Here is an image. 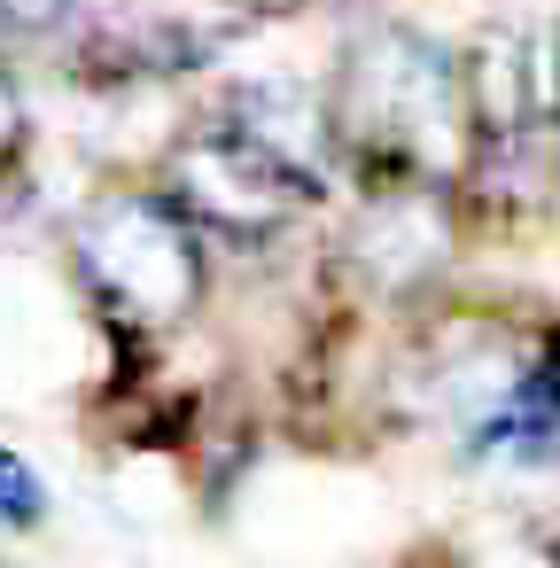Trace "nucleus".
I'll return each mask as SVG.
<instances>
[{"label": "nucleus", "instance_id": "4", "mask_svg": "<svg viewBox=\"0 0 560 568\" xmlns=\"http://www.w3.org/2000/svg\"><path fill=\"white\" fill-rule=\"evenodd\" d=\"M358 250H366V273L389 281V288L428 281V273L444 265V250H451L444 211H436V180H413V187H397V195H374Z\"/></svg>", "mask_w": 560, "mask_h": 568}, {"label": "nucleus", "instance_id": "6", "mask_svg": "<svg viewBox=\"0 0 560 568\" xmlns=\"http://www.w3.org/2000/svg\"><path fill=\"white\" fill-rule=\"evenodd\" d=\"M17 141H24V102H17V87H9V71H0V164L17 156Z\"/></svg>", "mask_w": 560, "mask_h": 568}, {"label": "nucleus", "instance_id": "5", "mask_svg": "<svg viewBox=\"0 0 560 568\" xmlns=\"http://www.w3.org/2000/svg\"><path fill=\"white\" fill-rule=\"evenodd\" d=\"M48 514V490H40V475L9 452V444H0V521H9V529H32Z\"/></svg>", "mask_w": 560, "mask_h": 568}, {"label": "nucleus", "instance_id": "2", "mask_svg": "<svg viewBox=\"0 0 560 568\" xmlns=\"http://www.w3.org/2000/svg\"><path fill=\"white\" fill-rule=\"evenodd\" d=\"M79 273L133 335H164L203 296V226L172 195H102L79 219Z\"/></svg>", "mask_w": 560, "mask_h": 568}, {"label": "nucleus", "instance_id": "3", "mask_svg": "<svg viewBox=\"0 0 560 568\" xmlns=\"http://www.w3.org/2000/svg\"><path fill=\"white\" fill-rule=\"evenodd\" d=\"M164 195H172L195 226H218V234H273V226H288V219L319 195V180H312L296 156H281L273 141H257L250 125L226 118V125L180 141Z\"/></svg>", "mask_w": 560, "mask_h": 568}, {"label": "nucleus", "instance_id": "1", "mask_svg": "<svg viewBox=\"0 0 560 568\" xmlns=\"http://www.w3.org/2000/svg\"><path fill=\"white\" fill-rule=\"evenodd\" d=\"M327 118H335L343 149H358L366 164L405 172V180H451L482 133L467 71H451V55H436L428 40H413L397 24L366 32L343 55Z\"/></svg>", "mask_w": 560, "mask_h": 568}, {"label": "nucleus", "instance_id": "7", "mask_svg": "<svg viewBox=\"0 0 560 568\" xmlns=\"http://www.w3.org/2000/svg\"><path fill=\"white\" fill-rule=\"evenodd\" d=\"M552 94H560V32H552Z\"/></svg>", "mask_w": 560, "mask_h": 568}]
</instances>
